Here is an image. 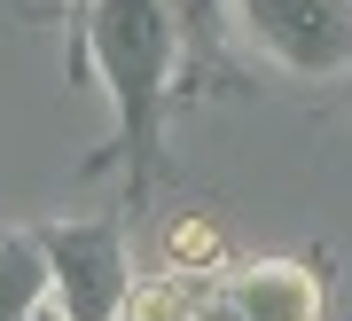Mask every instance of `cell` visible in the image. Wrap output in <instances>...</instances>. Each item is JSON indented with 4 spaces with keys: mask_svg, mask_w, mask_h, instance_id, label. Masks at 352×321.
Here are the masks:
<instances>
[{
    "mask_svg": "<svg viewBox=\"0 0 352 321\" xmlns=\"http://www.w3.org/2000/svg\"><path fill=\"white\" fill-rule=\"evenodd\" d=\"M94 63L118 94V141L133 149V165H149L157 118H164V79H173L164 0H94Z\"/></svg>",
    "mask_w": 352,
    "mask_h": 321,
    "instance_id": "6da1fadb",
    "label": "cell"
},
{
    "mask_svg": "<svg viewBox=\"0 0 352 321\" xmlns=\"http://www.w3.org/2000/svg\"><path fill=\"white\" fill-rule=\"evenodd\" d=\"M235 16L289 71L352 79V0H235Z\"/></svg>",
    "mask_w": 352,
    "mask_h": 321,
    "instance_id": "7a4b0ae2",
    "label": "cell"
},
{
    "mask_svg": "<svg viewBox=\"0 0 352 321\" xmlns=\"http://www.w3.org/2000/svg\"><path fill=\"white\" fill-rule=\"evenodd\" d=\"M39 251H47V298L63 306V321H118L133 290L118 227H47Z\"/></svg>",
    "mask_w": 352,
    "mask_h": 321,
    "instance_id": "3957f363",
    "label": "cell"
},
{
    "mask_svg": "<svg viewBox=\"0 0 352 321\" xmlns=\"http://www.w3.org/2000/svg\"><path fill=\"white\" fill-rule=\"evenodd\" d=\"M227 306L243 321H321V282L289 259H258L227 282Z\"/></svg>",
    "mask_w": 352,
    "mask_h": 321,
    "instance_id": "277c9868",
    "label": "cell"
},
{
    "mask_svg": "<svg viewBox=\"0 0 352 321\" xmlns=\"http://www.w3.org/2000/svg\"><path fill=\"white\" fill-rule=\"evenodd\" d=\"M39 298H47V251H39V235L0 243V321H32Z\"/></svg>",
    "mask_w": 352,
    "mask_h": 321,
    "instance_id": "5b68a950",
    "label": "cell"
},
{
    "mask_svg": "<svg viewBox=\"0 0 352 321\" xmlns=\"http://www.w3.org/2000/svg\"><path fill=\"white\" fill-rule=\"evenodd\" d=\"M219 267H227V235L204 220V211H188V220L164 227V274L188 282V274H219Z\"/></svg>",
    "mask_w": 352,
    "mask_h": 321,
    "instance_id": "8992f818",
    "label": "cell"
},
{
    "mask_svg": "<svg viewBox=\"0 0 352 321\" xmlns=\"http://www.w3.org/2000/svg\"><path fill=\"white\" fill-rule=\"evenodd\" d=\"M196 313V290L180 282V274H149V282L126 290V306H118V321H188Z\"/></svg>",
    "mask_w": 352,
    "mask_h": 321,
    "instance_id": "52a82bcc",
    "label": "cell"
},
{
    "mask_svg": "<svg viewBox=\"0 0 352 321\" xmlns=\"http://www.w3.org/2000/svg\"><path fill=\"white\" fill-rule=\"evenodd\" d=\"M164 16H173V24H188V32H212L219 0H164Z\"/></svg>",
    "mask_w": 352,
    "mask_h": 321,
    "instance_id": "ba28073f",
    "label": "cell"
},
{
    "mask_svg": "<svg viewBox=\"0 0 352 321\" xmlns=\"http://www.w3.org/2000/svg\"><path fill=\"white\" fill-rule=\"evenodd\" d=\"M188 321H243V313L227 306V290H196V313Z\"/></svg>",
    "mask_w": 352,
    "mask_h": 321,
    "instance_id": "9c48e42d",
    "label": "cell"
},
{
    "mask_svg": "<svg viewBox=\"0 0 352 321\" xmlns=\"http://www.w3.org/2000/svg\"><path fill=\"white\" fill-rule=\"evenodd\" d=\"M32 321H63V313H32Z\"/></svg>",
    "mask_w": 352,
    "mask_h": 321,
    "instance_id": "30bf717a",
    "label": "cell"
},
{
    "mask_svg": "<svg viewBox=\"0 0 352 321\" xmlns=\"http://www.w3.org/2000/svg\"><path fill=\"white\" fill-rule=\"evenodd\" d=\"M344 94H352V79H344Z\"/></svg>",
    "mask_w": 352,
    "mask_h": 321,
    "instance_id": "8fae6325",
    "label": "cell"
}]
</instances>
